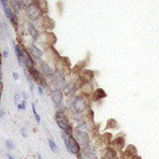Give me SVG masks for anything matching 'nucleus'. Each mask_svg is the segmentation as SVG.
I'll return each mask as SVG.
<instances>
[{
    "label": "nucleus",
    "instance_id": "nucleus-8",
    "mask_svg": "<svg viewBox=\"0 0 159 159\" xmlns=\"http://www.w3.org/2000/svg\"><path fill=\"white\" fill-rule=\"evenodd\" d=\"M54 85L57 87V90H59V87H61L63 86V83H65V80H63V76L62 75H60V73H55V76H54V81H52Z\"/></svg>",
    "mask_w": 159,
    "mask_h": 159
},
{
    "label": "nucleus",
    "instance_id": "nucleus-18",
    "mask_svg": "<svg viewBox=\"0 0 159 159\" xmlns=\"http://www.w3.org/2000/svg\"><path fill=\"white\" fill-rule=\"evenodd\" d=\"M27 30H29V32H30V34H31L32 36H34V37H36V36H37V31L35 30V27L32 26L31 24L27 25Z\"/></svg>",
    "mask_w": 159,
    "mask_h": 159
},
{
    "label": "nucleus",
    "instance_id": "nucleus-29",
    "mask_svg": "<svg viewBox=\"0 0 159 159\" xmlns=\"http://www.w3.org/2000/svg\"><path fill=\"white\" fill-rule=\"evenodd\" d=\"M130 159H141V157H138V156H135V157H133V158H130Z\"/></svg>",
    "mask_w": 159,
    "mask_h": 159
},
{
    "label": "nucleus",
    "instance_id": "nucleus-17",
    "mask_svg": "<svg viewBox=\"0 0 159 159\" xmlns=\"http://www.w3.org/2000/svg\"><path fill=\"white\" fill-rule=\"evenodd\" d=\"M49 146H50V149L54 153H57L59 152V149H57V146H56V143L52 141V139H49Z\"/></svg>",
    "mask_w": 159,
    "mask_h": 159
},
{
    "label": "nucleus",
    "instance_id": "nucleus-27",
    "mask_svg": "<svg viewBox=\"0 0 159 159\" xmlns=\"http://www.w3.org/2000/svg\"><path fill=\"white\" fill-rule=\"evenodd\" d=\"M13 77H14V78H15V80H17V78H19V76H17V73H16V72H15V73H13Z\"/></svg>",
    "mask_w": 159,
    "mask_h": 159
},
{
    "label": "nucleus",
    "instance_id": "nucleus-9",
    "mask_svg": "<svg viewBox=\"0 0 159 159\" xmlns=\"http://www.w3.org/2000/svg\"><path fill=\"white\" fill-rule=\"evenodd\" d=\"M40 66H41V72H43L45 76H51V75H52V70H51V67L46 62L40 61Z\"/></svg>",
    "mask_w": 159,
    "mask_h": 159
},
{
    "label": "nucleus",
    "instance_id": "nucleus-22",
    "mask_svg": "<svg viewBox=\"0 0 159 159\" xmlns=\"http://www.w3.org/2000/svg\"><path fill=\"white\" fill-rule=\"evenodd\" d=\"M22 3H24V5H26V6H29L30 4L32 3V0H22Z\"/></svg>",
    "mask_w": 159,
    "mask_h": 159
},
{
    "label": "nucleus",
    "instance_id": "nucleus-21",
    "mask_svg": "<svg viewBox=\"0 0 159 159\" xmlns=\"http://www.w3.org/2000/svg\"><path fill=\"white\" fill-rule=\"evenodd\" d=\"M5 144H6V147H8L9 149H14V148H15V146H14V143H13L11 141H6Z\"/></svg>",
    "mask_w": 159,
    "mask_h": 159
},
{
    "label": "nucleus",
    "instance_id": "nucleus-16",
    "mask_svg": "<svg viewBox=\"0 0 159 159\" xmlns=\"http://www.w3.org/2000/svg\"><path fill=\"white\" fill-rule=\"evenodd\" d=\"M10 3H11V6H13V9H14V10H15L16 13L20 11V9H21L20 0H10Z\"/></svg>",
    "mask_w": 159,
    "mask_h": 159
},
{
    "label": "nucleus",
    "instance_id": "nucleus-5",
    "mask_svg": "<svg viewBox=\"0 0 159 159\" xmlns=\"http://www.w3.org/2000/svg\"><path fill=\"white\" fill-rule=\"evenodd\" d=\"M4 13H5V15H6V17L9 19V20H11V22L14 25H17V17H16V15L13 13V9H10L9 6H6V8H4Z\"/></svg>",
    "mask_w": 159,
    "mask_h": 159
},
{
    "label": "nucleus",
    "instance_id": "nucleus-2",
    "mask_svg": "<svg viewBox=\"0 0 159 159\" xmlns=\"http://www.w3.org/2000/svg\"><path fill=\"white\" fill-rule=\"evenodd\" d=\"M55 121H56V123H57V126L63 130L65 133H67V134L72 133L71 124L68 123V119L65 117V114L62 112H57V113L55 114Z\"/></svg>",
    "mask_w": 159,
    "mask_h": 159
},
{
    "label": "nucleus",
    "instance_id": "nucleus-20",
    "mask_svg": "<svg viewBox=\"0 0 159 159\" xmlns=\"http://www.w3.org/2000/svg\"><path fill=\"white\" fill-rule=\"evenodd\" d=\"M25 107H26V101L25 100H24V102H21V103H17V108L20 111H24Z\"/></svg>",
    "mask_w": 159,
    "mask_h": 159
},
{
    "label": "nucleus",
    "instance_id": "nucleus-19",
    "mask_svg": "<svg viewBox=\"0 0 159 159\" xmlns=\"http://www.w3.org/2000/svg\"><path fill=\"white\" fill-rule=\"evenodd\" d=\"M32 113H34V116H35V118H36V122L37 123H40V116L39 114H37V112H36V109H35V106L34 105H32Z\"/></svg>",
    "mask_w": 159,
    "mask_h": 159
},
{
    "label": "nucleus",
    "instance_id": "nucleus-10",
    "mask_svg": "<svg viewBox=\"0 0 159 159\" xmlns=\"http://www.w3.org/2000/svg\"><path fill=\"white\" fill-rule=\"evenodd\" d=\"M27 14H29L30 19H32V20H36V19L40 16V10H39V8H34V6H32V8H29Z\"/></svg>",
    "mask_w": 159,
    "mask_h": 159
},
{
    "label": "nucleus",
    "instance_id": "nucleus-6",
    "mask_svg": "<svg viewBox=\"0 0 159 159\" xmlns=\"http://www.w3.org/2000/svg\"><path fill=\"white\" fill-rule=\"evenodd\" d=\"M50 96H51L52 101L55 102L56 105L60 103V102L62 101V93L60 92V90H57V88H55V90H51V91H50Z\"/></svg>",
    "mask_w": 159,
    "mask_h": 159
},
{
    "label": "nucleus",
    "instance_id": "nucleus-24",
    "mask_svg": "<svg viewBox=\"0 0 159 159\" xmlns=\"http://www.w3.org/2000/svg\"><path fill=\"white\" fill-rule=\"evenodd\" d=\"M21 134H22V137H26L27 133H26V128H22L21 129Z\"/></svg>",
    "mask_w": 159,
    "mask_h": 159
},
{
    "label": "nucleus",
    "instance_id": "nucleus-13",
    "mask_svg": "<svg viewBox=\"0 0 159 159\" xmlns=\"http://www.w3.org/2000/svg\"><path fill=\"white\" fill-rule=\"evenodd\" d=\"M15 54H16V57H17L19 63L24 62V54H22V50H21V47L19 45H15Z\"/></svg>",
    "mask_w": 159,
    "mask_h": 159
},
{
    "label": "nucleus",
    "instance_id": "nucleus-15",
    "mask_svg": "<svg viewBox=\"0 0 159 159\" xmlns=\"http://www.w3.org/2000/svg\"><path fill=\"white\" fill-rule=\"evenodd\" d=\"M90 148H83V154L86 156L87 159H98L97 154L93 152V151H88Z\"/></svg>",
    "mask_w": 159,
    "mask_h": 159
},
{
    "label": "nucleus",
    "instance_id": "nucleus-26",
    "mask_svg": "<svg viewBox=\"0 0 159 159\" xmlns=\"http://www.w3.org/2000/svg\"><path fill=\"white\" fill-rule=\"evenodd\" d=\"M37 92H39L40 95H43V93H44V90H43V87H41V86H39V91H37Z\"/></svg>",
    "mask_w": 159,
    "mask_h": 159
},
{
    "label": "nucleus",
    "instance_id": "nucleus-12",
    "mask_svg": "<svg viewBox=\"0 0 159 159\" xmlns=\"http://www.w3.org/2000/svg\"><path fill=\"white\" fill-rule=\"evenodd\" d=\"M29 54H31L35 59H40L41 57V51H40V49H37L35 45H31L29 47Z\"/></svg>",
    "mask_w": 159,
    "mask_h": 159
},
{
    "label": "nucleus",
    "instance_id": "nucleus-3",
    "mask_svg": "<svg viewBox=\"0 0 159 159\" xmlns=\"http://www.w3.org/2000/svg\"><path fill=\"white\" fill-rule=\"evenodd\" d=\"M75 133H76V137H77L76 141L81 144V146L87 147L88 143H90V135H88L87 133H85V132H82V130H80V129H76V132Z\"/></svg>",
    "mask_w": 159,
    "mask_h": 159
},
{
    "label": "nucleus",
    "instance_id": "nucleus-25",
    "mask_svg": "<svg viewBox=\"0 0 159 159\" xmlns=\"http://www.w3.org/2000/svg\"><path fill=\"white\" fill-rule=\"evenodd\" d=\"M1 95H3V83L0 82V98H1Z\"/></svg>",
    "mask_w": 159,
    "mask_h": 159
},
{
    "label": "nucleus",
    "instance_id": "nucleus-31",
    "mask_svg": "<svg viewBox=\"0 0 159 159\" xmlns=\"http://www.w3.org/2000/svg\"><path fill=\"white\" fill-rule=\"evenodd\" d=\"M1 65V63H0ZM0 82H1V71H0Z\"/></svg>",
    "mask_w": 159,
    "mask_h": 159
},
{
    "label": "nucleus",
    "instance_id": "nucleus-23",
    "mask_svg": "<svg viewBox=\"0 0 159 159\" xmlns=\"http://www.w3.org/2000/svg\"><path fill=\"white\" fill-rule=\"evenodd\" d=\"M0 3H1L3 8H6V6H8V4H6V0H0Z\"/></svg>",
    "mask_w": 159,
    "mask_h": 159
},
{
    "label": "nucleus",
    "instance_id": "nucleus-7",
    "mask_svg": "<svg viewBox=\"0 0 159 159\" xmlns=\"http://www.w3.org/2000/svg\"><path fill=\"white\" fill-rule=\"evenodd\" d=\"M85 106H86V103L83 102V98H76V100L73 101V108L76 109L77 112H81L83 108H85Z\"/></svg>",
    "mask_w": 159,
    "mask_h": 159
},
{
    "label": "nucleus",
    "instance_id": "nucleus-14",
    "mask_svg": "<svg viewBox=\"0 0 159 159\" xmlns=\"http://www.w3.org/2000/svg\"><path fill=\"white\" fill-rule=\"evenodd\" d=\"M105 159H118V157H117V153H116L114 149H112V148L107 149V152H106V154H105Z\"/></svg>",
    "mask_w": 159,
    "mask_h": 159
},
{
    "label": "nucleus",
    "instance_id": "nucleus-1",
    "mask_svg": "<svg viewBox=\"0 0 159 159\" xmlns=\"http://www.w3.org/2000/svg\"><path fill=\"white\" fill-rule=\"evenodd\" d=\"M62 138H63V142H65V146H66V149L70 152L75 154V156H78L80 157V144L77 143L76 138H73L71 134H67V133H62Z\"/></svg>",
    "mask_w": 159,
    "mask_h": 159
},
{
    "label": "nucleus",
    "instance_id": "nucleus-28",
    "mask_svg": "<svg viewBox=\"0 0 159 159\" xmlns=\"http://www.w3.org/2000/svg\"><path fill=\"white\" fill-rule=\"evenodd\" d=\"M8 158H9V159H15V158H14V157L11 156V154H8Z\"/></svg>",
    "mask_w": 159,
    "mask_h": 159
},
{
    "label": "nucleus",
    "instance_id": "nucleus-4",
    "mask_svg": "<svg viewBox=\"0 0 159 159\" xmlns=\"http://www.w3.org/2000/svg\"><path fill=\"white\" fill-rule=\"evenodd\" d=\"M29 71H30L31 77L34 78V81H35V82H37V83H39V85H44V86L46 85V82H45L44 77L41 76V75H40V72L37 71V70H35V68H30Z\"/></svg>",
    "mask_w": 159,
    "mask_h": 159
},
{
    "label": "nucleus",
    "instance_id": "nucleus-30",
    "mask_svg": "<svg viewBox=\"0 0 159 159\" xmlns=\"http://www.w3.org/2000/svg\"><path fill=\"white\" fill-rule=\"evenodd\" d=\"M37 158H39V159H43V157H41L40 154H37Z\"/></svg>",
    "mask_w": 159,
    "mask_h": 159
},
{
    "label": "nucleus",
    "instance_id": "nucleus-11",
    "mask_svg": "<svg viewBox=\"0 0 159 159\" xmlns=\"http://www.w3.org/2000/svg\"><path fill=\"white\" fill-rule=\"evenodd\" d=\"M24 63H25V66L29 68V70L30 68H34V60H32L31 55L29 52L24 55Z\"/></svg>",
    "mask_w": 159,
    "mask_h": 159
}]
</instances>
